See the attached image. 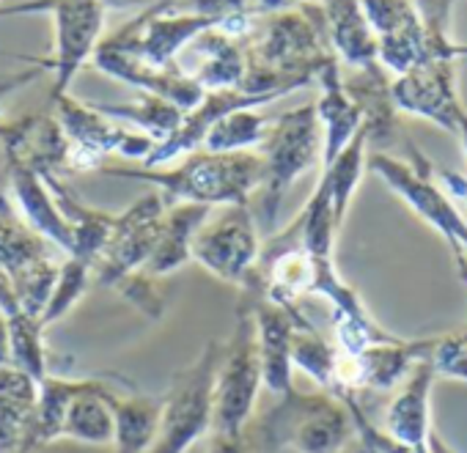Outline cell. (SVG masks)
<instances>
[{
    "label": "cell",
    "mask_w": 467,
    "mask_h": 453,
    "mask_svg": "<svg viewBox=\"0 0 467 453\" xmlns=\"http://www.w3.org/2000/svg\"><path fill=\"white\" fill-rule=\"evenodd\" d=\"M165 217V201L157 192L138 198L132 206L116 214L110 237L94 264V281L105 289H116L130 275L140 273L154 251L160 225Z\"/></svg>",
    "instance_id": "11"
},
{
    "label": "cell",
    "mask_w": 467,
    "mask_h": 453,
    "mask_svg": "<svg viewBox=\"0 0 467 453\" xmlns=\"http://www.w3.org/2000/svg\"><path fill=\"white\" fill-rule=\"evenodd\" d=\"M390 97L399 113L426 118L456 135L459 113L464 110L456 91V58L434 56L390 80Z\"/></svg>",
    "instance_id": "13"
},
{
    "label": "cell",
    "mask_w": 467,
    "mask_h": 453,
    "mask_svg": "<svg viewBox=\"0 0 467 453\" xmlns=\"http://www.w3.org/2000/svg\"><path fill=\"white\" fill-rule=\"evenodd\" d=\"M256 151L265 160V184L259 190L262 203L256 222L265 237H273L284 201L295 181L303 179L311 168L322 165V124L317 105L308 102L273 118Z\"/></svg>",
    "instance_id": "4"
},
{
    "label": "cell",
    "mask_w": 467,
    "mask_h": 453,
    "mask_svg": "<svg viewBox=\"0 0 467 453\" xmlns=\"http://www.w3.org/2000/svg\"><path fill=\"white\" fill-rule=\"evenodd\" d=\"M360 6L374 28L382 69L404 75L434 56L456 58V45L440 47L431 42L415 0H360Z\"/></svg>",
    "instance_id": "12"
},
{
    "label": "cell",
    "mask_w": 467,
    "mask_h": 453,
    "mask_svg": "<svg viewBox=\"0 0 467 453\" xmlns=\"http://www.w3.org/2000/svg\"><path fill=\"white\" fill-rule=\"evenodd\" d=\"M91 67L99 69L102 75L113 77V80H121L132 88H140L143 94H151V97H160L176 108H182L184 113L192 110L201 99H203V88L187 77L179 67H168V69H157L151 64H146L143 58L127 53V50H119V47H110L105 42H99L94 58H91Z\"/></svg>",
    "instance_id": "17"
},
{
    "label": "cell",
    "mask_w": 467,
    "mask_h": 453,
    "mask_svg": "<svg viewBox=\"0 0 467 453\" xmlns=\"http://www.w3.org/2000/svg\"><path fill=\"white\" fill-rule=\"evenodd\" d=\"M116 292L130 303V305H135L143 316H149V319H160L162 316V311H165V300H162V292H160V286H157V281L154 278H149V275H143V273H135V275H130L127 281H121L119 286H116Z\"/></svg>",
    "instance_id": "37"
},
{
    "label": "cell",
    "mask_w": 467,
    "mask_h": 453,
    "mask_svg": "<svg viewBox=\"0 0 467 453\" xmlns=\"http://www.w3.org/2000/svg\"><path fill=\"white\" fill-rule=\"evenodd\" d=\"M53 116L69 140V170L99 173L110 154L143 162L154 149L149 135L108 118L91 102H80L72 94H64L53 102Z\"/></svg>",
    "instance_id": "9"
},
{
    "label": "cell",
    "mask_w": 467,
    "mask_h": 453,
    "mask_svg": "<svg viewBox=\"0 0 467 453\" xmlns=\"http://www.w3.org/2000/svg\"><path fill=\"white\" fill-rule=\"evenodd\" d=\"M265 387L262 360L256 344L254 311L245 294L240 297L237 316L225 344H220V360L214 371V420L217 434H245L256 412L259 393Z\"/></svg>",
    "instance_id": "5"
},
{
    "label": "cell",
    "mask_w": 467,
    "mask_h": 453,
    "mask_svg": "<svg viewBox=\"0 0 467 453\" xmlns=\"http://www.w3.org/2000/svg\"><path fill=\"white\" fill-rule=\"evenodd\" d=\"M431 338H401L393 335L388 341H377L358 355L338 352V371H336V390H396L412 368L431 355Z\"/></svg>",
    "instance_id": "14"
},
{
    "label": "cell",
    "mask_w": 467,
    "mask_h": 453,
    "mask_svg": "<svg viewBox=\"0 0 467 453\" xmlns=\"http://www.w3.org/2000/svg\"><path fill=\"white\" fill-rule=\"evenodd\" d=\"M412 162L399 160L388 151H374L366 157V168L379 176L393 195H399L426 225L451 245L453 253H462L467 242V220L453 203V198L442 190V184L434 179V170L429 160L412 149Z\"/></svg>",
    "instance_id": "8"
},
{
    "label": "cell",
    "mask_w": 467,
    "mask_h": 453,
    "mask_svg": "<svg viewBox=\"0 0 467 453\" xmlns=\"http://www.w3.org/2000/svg\"><path fill=\"white\" fill-rule=\"evenodd\" d=\"M347 453H366L363 448H360V442H358V450H347Z\"/></svg>",
    "instance_id": "44"
},
{
    "label": "cell",
    "mask_w": 467,
    "mask_h": 453,
    "mask_svg": "<svg viewBox=\"0 0 467 453\" xmlns=\"http://www.w3.org/2000/svg\"><path fill=\"white\" fill-rule=\"evenodd\" d=\"M245 47V77L240 91L254 97H286L317 83L336 58L319 4L270 15L256 26Z\"/></svg>",
    "instance_id": "1"
},
{
    "label": "cell",
    "mask_w": 467,
    "mask_h": 453,
    "mask_svg": "<svg viewBox=\"0 0 467 453\" xmlns=\"http://www.w3.org/2000/svg\"><path fill=\"white\" fill-rule=\"evenodd\" d=\"M0 151L6 165L34 170L42 179L69 170V140L53 113L0 118Z\"/></svg>",
    "instance_id": "16"
},
{
    "label": "cell",
    "mask_w": 467,
    "mask_h": 453,
    "mask_svg": "<svg viewBox=\"0 0 467 453\" xmlns=\"http://www.w3.org/2000/svg\"><path fill=\"white\" fill-rule=\"evenodd\" d=\"M176 67L187 77H192L203 91H231L243 86L245 47L243 42L212 28L182 50Z\"/></svg>",
    "instance_id": "18"
},
{
    "label": "cell",
    "mask_w": 467,
    "mask_h": 453,
    "mask_svg": "<svg viewBox=\"0 0 467 453\" xmlns=\"http://www.w3.org/2000/svg\"><path fill=\"white\" fill-rule=\"evenodd\" d=\"M366 149H368V140H366V132L360 129L355 135V140L330 162L322 168V176L330 187V201H333V217H336V225L341 229L344 220H347V211H349V203L355 198V190L360 184V176L366 170Z\"/></svg>",
    "instance_id": "31"
},
{
    "label": "cell",
    "mask_w": 467,
    "mask_h": 453,
    "mask_svg": "<svg viewBox=\"0 0 467 453\" xmlns=\"http://www.w3.org/2000/svg\"><path fill=\"white\" fill-rule=\"evenodd\" d=\"M262 245L256 214L248 206H220L192 240V262L225 283L243 286L259 264Z\"/></svg>",
    "instance_id": "10"
},
{
    "label": "cell",
    "mask_w": 467,
    "mask_h": 453,
    "mask_svg": "<svg viewBox=\"0 0 467 453\" xmlns=\"http://www.w3.org/2000/svg\"><path fill=\"white\" fill-rule=\"evenodd\" d=\"M206 453H259V448L254 445V439L245 434H209V448Z\"/></svg>",
    "instance_id": "38"
},
{
    "label": "cell",
    "mask_w": 467,
    "mask_h": 453,
    "mask_svg": "<svg viewBox=\"0 0 467 453\" xmlns=\"http://www.w3.org/2000/svg\"><path fill=\"white\" fill-rule=\"evenodd\" d=\"M113 453H149L162 417V398L119 396L113 398Z\"/></svg>",
    "instance_id": "27"
},
{
    "label": "cell",
    "mask_w": 467,
    "mask_h": 453,
    "mask_svg": "<svg viewBox=\"0 0 467 453\" xmlns=\"http://www.w3.org/2000/svg\"><path fill=\"white\" fill-rule=\"evenodd\" d=\"M78 385H80V379H61L53 374H47L39 382V398H36V412H34L31 437H28L31 453L42 445H53L61 439L67 407H69Z\"/></svg>",
    "instance_id": "30"
},
{
    "label": "cell",
    "mask_w": 467,
    "mask_h": 453,
    "mask_svg": "<svg viewBox=\"0 0 467 453\" xmlns=\"http://www.w3.org/2000/svg\"><path fill=\"white\" fill-rule=\"evenodd\" d=\"M434 368L420 360L412 374L396 387L388 412H385V434L407 445H426L431 439V387H434Z\"/></svg>",
    "instance_id": "22"
},
{
    "label": "cell",
    "mask_w": 467,
    "mask_h": 453,
    "mask_svg": "<svg viewBox=\"0 0 467 453\" xmlns=\"http://www.w3.org/2000/svg\"><path fill=\"white\" fill-rule=\"evenodd\" d=\"M102 176L146 181L162 190L173 203L248 206L265 184V160L259 151H206L182 157L173 168H102Z\"/></svg>",
    "instance_id": "2"
},
{
    "label": "cell",
    "mask_w": 467,
    "mask_h": 453,
    "mask_svg": "<svg viewBox=\"0 0 467 453\" xmlns=\"http://www.w3.org/2000/svg\"><path fill=\"white\" fill-rule=\"evenodd\" d=\"M355 437L358 428L344 398L319 387L311 393L292 390L281 396L259 420V437L251 439L259 453L265 448L292 453H344Z\"/></svg>",
    "instance_id": "3"
},
{
    "label": "cell",
    "mask_w": 467,
    "mask_h": 453,
    "mask_svg": "<svg viewBox=\"0 0 467 453\" xmlns=\"http://www.w3.org/2000/svg\"><path fill=\"white\" fill-rule=\"evenodd\" d=\"M217 360L220 344L206 341L190 365L173 371L171 387L162 398L160 431L149 453H187L198 439L212 434Z\"/></svg>",
    "instance_id": "6"
},
{
    "label": "cell",
    "mask_w": 467,
    "mask_h": 453,
    "mask_svg": "<svg viewBox=\"0 0 467 453\" xmlns=\"http://www.w3.org/2000/svg\"><path fill=\"white\" fill-rule=\"evenodd\" d=\"M456 58H467V45H456Z\"/></svg>",
    "instance_id": "43"
},
{
    "label": "cell",
    "mask_w": 467,
    "mask_h": 453,
    "mask_svg": "<svg viewBox=\"0 0 467 453\" xmlns=\"http://www.w3.org/2000/svg\"><path fill=\"white\" fill-rule=\"evenodd\" d=\"M209 214H212V209L201 206V203H173L171 209H165L160 237H157L154 251L140 273L160 281V278L179 273L184 264H190L192 262V240Z\"/></svg>",
    "instance_id": "23"
},
{
    "label": "cell",
    "mask_w": 467,
    "mask_h": 453,
    "mask_svg": "<svg viewBox=\"0 0 467 453\" xmlns=\"http://www.w3.org/2000/svg\"><path fill=\"white\" fill-rule=\"evenodd\" d=\"M15 15H50L53 17V58L39 69H53L50 102L69 94L78 72L91 64L105 28V6L99 0H23V4L0 6V17Z\"/></svg>",
    "instance_id": "7"
},
{
    "label": "cell",
    "mask_w": 467,
    "mask_h": 453,
    "mask_svg": "<svg viewBox=\"0 0 467 453\" xmlns=\"http://www.w3.org/2000/svg\"><path fill=\"white\" fill-rule=\"evenodd\" d=\"M314 4H319V0H295V6H297V9H303V6H314Z\"/></svg>",
    "instance_id": "42"
},
{
    "label": "cell",
    "mask_w": 467,
    "mask_h": 453,
    "mask_svg": "<svg viewBox=\"0 0 467 453\" xmlns=\"http://www.w3.org/2000/svg\"><path fill=\"white\" fill-rule=\"evenodd\" d=\"M336 396H341L344 404L349 407L352 420H355V428H358V442H360V448H363L366 453H451L448 448H442L440 442H431V439H429L426 445H407V442H399V439H393L390 434H385L382 428H377V426L366 417V412H363V407H360V401H358V393L338 390Z\"/></svg>",
    "instance_id": "35"
},
{
    "label": "cell",
    "mask_w": 467,
    "mask_h": 453,
    "mask_svg": "<svg viewBox=\"0 0 467 453\" xmlns=\"http://www.w3.org/2000/svg\"><path fill=\"white\" fill-rule=\"evenodd\" d=\"M347 94L358 102L363 113V132L368 146H390L399 124H396V105L390 97V80L385 77L382 67L374 69H352L349 77H344Z\"/></svg>",
    "instance_id": "26"
},
{
    "label": "cell",
    "mask_w": 467,
    "mask_h": 453,
    "mask_svg": "<svg viewBox=\"0 0 467 453\" xmlns=\"http://www.w3.org/2000/svg\"><path fill=\"white\" fill-rule=\"evenodd\" d=\"M456 135L462 140V149H464V157H467V108L459 113V121H456Z\"/></svg>",
    "instance_id": "40"
},
{
    "label": "cell",
    "mask_w": 467,
    "mask_h": 453,
    "mask_svg": "<svg viewBox=\"0 0 467 453\" xmlns=\"http://www.w3.org/2000/svg\"><path fill=\"white\" fill-rule=\"evenodd\" d=\"M462 256L467 259V242H464V248H462Z\"/></svg>",
    "instance_id": "45"
},
{
    "label": "cell",
    "mask_w": 467,
    "mask_h": 453,
    "mask_svg": "<svg viewBox=\"0 0 467 453\" xmlns=\"http://www.w3.org/2000/svg\"><path fill=\"white\" fill-rule=\"evenodd\" d=\"M99 4L105 6V12L108 9H113V12H143L151 4H157V0H99Z\"/></svg>",
    "instance_id": "39"
},
{
    "label": "cell",
    "mask_w": 467,
    "mask_h": 453,
    "mask_svg": "<svg viewBox=\"0 0 467 453\" xmlns=\"http://www.w3.org/2000/svg\"><path fill=\"white\" fill-rule=\"evenodd\" d=\"M91 278H94V267L88 262H80L75 256H67V262L58 270V281L53 286L50 303L42 314V324L50 327L56 322H61L91 289Z\"/></svg>",
    "instance_id": "34"
},
{
    "label": "cell",
    "mask_w": 467,
    "mask_h": 453,
    "mask_svg": "<svg viewBox=\"0 0 467 453\" xmlns=\"http://www.w3.org/2000/svg\"><path fill=\"white\" fill-rule=\"evenodd\" d=\"M99 113H105L108 118L130 127V129H138L143 135H149L154 143L165 140L182 121L184 110L160 99V97H151V94H143L140 99L135 102H116V105H108V102H91Z\"/></svg>",
    "instance_id": "29"
},
{
    "label": "cell",
    "mask_w": 467,
    "mask_h": 453,
    "mask_svg": "<svg viewBox=\"0 0 467 453\" xmlns=\"http://www.w3.org/2000/svg\"><path fill=\"white\" fill-rule=\"evenodd\" d=\"M116 390L99 379H80L64 417L61 439H72L91 448H110L116 417H113Z\"/></svg>",
    "instance_id": "24"
},
{
    "label": "cell",
    "mask_w": 467,
    "mask_h": 453,
    "mask_svg": "<svg viewBox=\"0 0 467 453\" xmlns=\"http://www.w3.org/2000/svg\"><path fill=\"white\" fill-rule=\"evenodd\" d=\"M292 365L314 379L322 390H336L338 371V346L330 344L317 324L300 311L295 316V338H292Z\"/></svg>",
    "instance_id": "28"
},
{
    "label": "cell",
    "mask_w": 467,
    "mask_h": 453,
    "mask_svg": "<svg viewBox=\"0 0 467 453\" xmlns=\"http://www.w3.org/2000/svg\"><path fill=\"white\" fill-rule=\"evenodd\" d=\"M429 363L437 379L467 382V327L434 335Z\"/></svg>",
    "instance_id": "36"
},
{
    "label": "cell",
    "mask_w": 467,
    "mask_h": 453,
    "mask_svg": "<svg viewBox=\"0 0 467 453\" xmlns=\"http://www.w3.org/2000/svg\"><path fill=\"white\" fill-rule=\"evenodd\" d=\"M36 398L39 382L31 374L0 365V453H31L28 437Z\"/></svg>",
    "instance_id": "25"
},
{
    "label": "cell",
    "mask_w": 467,
    "mask_h": 453,
    "mask_svg": "<svg viewBox=\"0 0 467 453\" xmlns=\"http://www.w3.org/2000/svg\"><path fill=\"white\" fill-rule=\"evenodd\" d=\"M6 179H9V192L15 201V214L34 234L58 245L69 256L72 253V229L64 220L47 181L39 173L17 168V165H6Z\"/></svg>",
    "instance_id": "19"
},
{
    "label": "cell",
    "mask_w": 467,
    "mask_h": 453,
    "mask_svg": "<svg viewBox=\"0 0 467 453\" xmlns=\"http://www.w3.org/2000/svg\"><path fill=\"white\" fill-rule=\"evenodd\" d=\"M273 118L262 116L256 108H243L223 116L203 138L206 151H256L270 129Z\"/></svg>",
    "instance_id": "32"
},
{
    "label": "cell",
    "mask_w": 467,
    "mask_h": 453,
    "mask_svg": "<svg viewBox=\"0 0 467 453\" xmlns=\"http://www.w3.org/2000/svg\"><path fill=\"white\" fill-rule=\"evenodd\" d=\"M240 292L251 303L254 324H256V344L262 360V379L273 396H286L295 390V365H292V338H295V316L303 305L284 308L265 297L262 283L251 275Z\"/></svg>",
    "instance_id": "15"
},
{
    "label": "cell",
    "mask_w": 467,
    "mask_h": 453,
    "mask_svg": "<svg viewBox=\"0 0 467 453\" xmlns=\"http://www.w3.org/2000/svg\"><path fill=\"white\" fill-rule=\"evenodd\" d=\"M456 259V270H459V278H462V286H464V294H467V259L462 253H453Z\"/></svg>",
    "instance_id": "41"
},
{
    "label": "cell",
    "mask_w": 467,
    "mask_h": 453,
    "mask_svg": "<svg viewBox=\"0 0 467 453\" xmlns=\"http://www.w3.org/2000/svg\"><path fill=\"white\" fill-rule=\"evenodd\" d=\"M319 86V102L317 116L322 124V168L330 165L363 129V113L358 102L347 94L344 77H341V64L333 61L322 69L317 77Z\"/></svg>",
    "instance_id": "21"
},
{
    "label": "cell",
    "mask_w": 467,
    "mask_h": 453,
    "mask_svg": "<svg viewBox=\"0 0 467 453\" xmlns=\"http://www.w3.org/2000/svg\"><path fill=\"white\" fill-rule=\"evenodd\" d=\"M9 322V365L31 374L36 382L47 376V346H45V324L39 316L17 311L6 316Z\"/></svg>",
    "instance_id": "33"
},
{
    "label": "cell",
    "mask_w": 467,
    "mask_h": 453,
    "mask_svg": "<svg viewBox=\"0 0 467 453\" xmlns=\"http://www.w3.org/2000/svg\"><path fill=\"white\" fill-rule=\"evenodd\" d=\"M327 42L338 64L349 69H374L379 64V47L374 28L368 26L360 0H319Z\"/></svg>",
    "instance_id": "20"
}]
</instances>
